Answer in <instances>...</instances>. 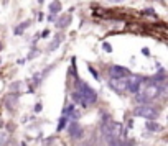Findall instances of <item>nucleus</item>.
Listing matches in <instances>:
<instances>
[{"instance_id": "obj_15", "label": "nucleus", "mask_w": 168, "mask_h": 146, "mask_svg": "<svg viewBox=\"0 0 168 146\" xmlns=\"http://www.w3.org/2000/svg\"><path fill=\"white\" fill-rule=\"evenodd\" d=\"M73 108H74V105H73V104H69V105H66L64 108H63V115H66V117H68L69 113L73 112Z\"/></svg>"}, {"instance_id": "obj_20", "label": "nucleus", "mask_w": 168, "mask_h": 146, "mask_svg": "<svg viewBox=\"0 0 168 146\" xmlns=\"http://www.w3.org/2000/svg\"><path fill=\"white\" fill-rule=\"evenodd\" d=\"M21 86V82H13V84H12V86H10V90H12V92H17V90H18V87Z\"/></svg>"}, {"instance_id": "obj_12", "label": "nucleus", "mask_w": 168, "mask_h": 146, "mask_svg": "<svg viewBox=\"0 0 168 146\" xmlns=\"http://www.w3.org/2000/svg\"><path fill=\"white\" fill-rule=\"evenodd\" d=\"M28 27H30V21H28V20H27V21H23L20 27H17V28H15V35H21V33H23V31H25V30H27Z\"/></svg>"}, {"instance_id": "obj_13", "label": "nucleus", "mask_w": 168, "mask_h": 146, "mask_svg": "<svg viewBox=\"0 0 168 146\" xmlns=\"http://www.w3.org/2000/svg\"><path fill=\"white\" fill-rule=\"evenodd\" d=\"M66 125H68V117L66 115H63L61 117V120H60V123H58V131H63V128H66Z\"/></svg>"}, {"instance_id": "obj_25", "label": "nucleus", "mask_w": 168, "mask_h": 146, "mask_svg": "<svg viewBox=\"0 0 168 146\" xmlns=\"http://www.w3.org/2000/svg\"><path fill=\"white\" fill-rule=\"evenodd\" d=\"M109 2H114V3H122L124 0H109Z\"/></svg>"}, {"instance_id": "obj_17", "label": "nucleus", "mask_w": 168, "mask_h": 146, "mask_svg": "<svg viewBox=\"0 0 168 146\" xmlns=\"http://www.w3.org/2000/svg\"><path fill=\"white\" fill-rule=\"evenodd\" d=\"M88 69H89V72H91L92 76H94V79H96V80H99V72L96 71L94 67H92V66H88Z\"/></svg>"}, {"instance_id": "obj_8", "label": "nucleus", "mask_w": 168, "mask_h": 146, "mask_svg": "<svg viewBox=\"0 0 168 146\" xmlns=\"http://www.w3.org/2000/svg\"><path fill=\"white\" fill-rule=\"evenodd\" d=\"M17 97H18L17 94H12V95H8L7 99H5V102H7V104H5V105H7V108L13 110V108H15V100H17Z\"/></svg>"}, {"instance_id": "obj_26", "label": "nucleus", "mask_w": 168, "mask_h": 146, "mask_svg": "<svg viewBox=\"0 0 168 146\" xmlns=\"http://www.w3.org/2000/svg\"><path fill=\"white\" fill-rule=\"evenodd\" d=\"M40 2H43V0H40Z\"/></svg>"}, {"instance_id": "obj_2", "label": "nucleus", "mask_w": 168, "mask_h": 146, "mask_svg": "<svg viewBox=\"0 0 168 146\" xmlns=\"http://www.w3.org/2000/svg\"><path fill=\"white\" fill-rule=\"evenodd\" d=\"M134 115L135 117H142V118H147V120H155L158 117V110L153 108V107H148V105H139L137 108L134 110Z\"/></svg>"}, {"instance_id": "obj_22", "label": "nucleus", "mask_w": 168, "mask_h": 146, "mask_svg": "<svg viewBox=\"0 0 168 146\" xmlns=\"http://www.w3.org/2000/svg\"><path fill=\"white\" fill-rule=\"evenodd\" d=\"M48 35H50V31H48V30H45V31L41 33V38H48Z\"/></svg>"}, {"instance_id": "obj_9", "label": "nucleus", "mask_w": 168, "mask_h": 146, "mask_svg": "<svg viewBox=\"0 0 168 146\" xmlns=\"http://www.w3.org/2000/svg\"><path fill=\"white\" fill-rule=\"evenodd\" d=\"M60 10H61L60 0H54V2H51V3H50V12H51V13H58Z\"/></svg>"}, {"instance_id": "obj_23", "label": "nucleus", "mask_w": 168, "mask_h": 146, "mask_svg": "<svg viewBox=\"0 0 168 146\" xmlns=\"http://www.w3.org/2000/svg\"><path fill=\"white\" fill-rule=\"evenodd\" d=\"M41 110V104H38V105H35V112H40Z\"/></svg>"}, {"instance_id": "obj_24", "label": "nucleus", "mask_w": 168, "mask_h": 146, "mask_svg": "<svg viewBox=\"0 0 168 146\" xmlns=\"http://www.w3.org/2000/svg\"><path fill=\"white\" fill-rule=\"evenodd\" d=\"M142 53L145 54V56H148V54H150V53H148V48H143V49H142Z\"/></svg>"}, {"instance_id": "obj_11", "label": "nucleus", "mask_w": 168, "mask_h": 146, "mask_svg": "<svg viewBox=\"0 0 168 146\" xmlns=\"http://www.w3.org/2000/svg\"><path fill=\"white\" fill-rule=\"evenodd\" d=\"M147 128L150 130V131H160V130H161V126L158 125V123L152 121V120H148V121H147Z\"/></svg>"}, {"instance_id": "obj_14", "label": "nucleus", "mask_w": 168, "mask_h": 146, "mask_svg": "<svg viewBox=\"0 0 168 146\" xmlns=\"http://www.w3.org/2000/svg\"><path fill=\"white\" fill-rule=\"evenodd\" d=\"M71 99H73L76 104H81V95H79V92H78V90H74V92L71 94Z\"/></svg>"}, {"instance_id": "obj_1", "label": "nucleus", "mask_w": 168, "mask_h": 146, "mask_svg": "<svg viewBox=\"0 0 168 146\" xmlns=\"http://www.w3.org/2000/svg\"><path fill=\"white\" fill-rule=\"evenodd\" d=\"M76 90H78L79 95H81V104H82V105H91V104H94L96 100H97L96 90L91 86H88L86 82H82V80H78Z\"/></svg>"}, {"instance_id": "obj_3", "label": "nucleus", "mask_w": 168, "mask_h": 146, "mask_svg": "<svg viewBox=\"0 0 168 146\" xmlns=\"http://www.w3.org/2000/svg\"><path fill=\"white\" fill-rule=\"evenodd\" d=\"M143 77L142 76H132V74H129L127 76V87H125V90H129L130 94H137L140 90L142 87V82H143Z\"/></svg>"}, {"instance_id": "obj_6", "label": "nucleus", "mask_w": 168, "mask_h": 146, "mask_svg": "<svg viewBox=\"0 0 168 146\" xmlns=\"http://www.w3.org/2000/svg\"><path fill=\"white\" fill-rule=\"evenodd\" d=\"M69 135H71L73 138H81V136H82V128H81L78 123H71V125H69Z\"/></svg>"}, {"instance_id": "obj_21", "label": "nucleus", "mask_w": 168, "mask_h": 146, "mask_svg": "<svg viewBox=\"0 0 168 146\" xmlns=\"http://www.w3.org/2000/svg\"><path fill=\"white\" fill-rule=\"evenodd\" d=\"M102 48H104L106 53H110V51H112V46H110L109 43H102Z\"/></svg>"}, {"instance_id": "obj_4", "label": "nucleus", "mask_w": 168, "mask_h": 146, "mask_svg": "<svg viewBox=\"0 0 168 146\" xmlns=\"http://www.w3.org/2000/svg\"><path fill=\"white\" fill-rule=\"evenodd\" d=\"M129 69L122 66H110L109 67V76H110V79H119V77H125L129 76Z\"/></svg>"}, {"instance_id": "obj_18", "label": "nucleus", "mask_w": 168, "mask_h": 146, "mask_svg": "<svg viewBox=\"0 0 168 146\" xmlns=\"http://www.w3.org/2000/svg\"><path fill=\"white\" fill-rule=\"evenodd\" d=\"M68 117H71V118H73V120H78V118H79V117H81V113L78 112V110H74V108H73V112L69 113Z\"/></svg>"}, {"instance_id": "obj_16", "label": "nucleus", "mask_w": 168, "mask_h": 146, "mask_svg": "<svg viewBox=\"0 0 168 146\" xmlns=\"http://www.w3.org/2000/svg\"><path fill=\"white\" fill-rule=\"evenodd\" d=\"M107 146H122V143L119 141V138H110Z\"/></svg>"}, {"instance_id": "obj_5", "label": "nucleus", "mask_w": 168, "mask_h": 146, "mask_svg": "<svg viewBox=\"0 0 168 146\" xmlns=\"http://www.w3.org/2000/svg\"><path fill=\"white\" fill-rule=\"evenodd\" d=\"M109 86H110V89H114L117 92H124L125 87H127V76L125 77H119V79H110Z\"/></svg>"}, {"instance_id": "obj_7", "label": "nucleus", "mask_w": 168, "mask_h": 146, "mask_svg": "<svg viewBox=\"0 0 168 146\" xmlns=\"http://www.w3.org/2000/svg\"><path fill=\"white\" fill-rule=\"evenodd\" d=\"M69 21H71V15L68 13L64 15V17H61L60 20H58V23H56V28H64L69 25Z\"/></svg>"}, {"instance_id": "obj_19", "label": "nucleus", "mask_w": 168, "mask_h": 146, "mask_svg": "<svg viewBox=\"0 0 168 146\" xmlns=\"http://www.w3.org/2000/svg\"><path fill=\"white\" fill-rule=\"evenodd\" d=\"M142 13H143V15H150V17H157V13H155L153 8H147V10H143Z\"/></svg>"}, {"instance_id": "obj_10", "label": "nucleus", "mask_w": 168, "mask_h": 146, "mask_svg": "<svg viewBox=\"0 0 168 146\" xmlns=\"http://www.w3.org/2000/svg\"><path fill=\"white\" fill-rule=\"evenodd\" d=\"M60 43H61V36L58 35V36H54V40L51 41V43H50V46H48V49H50V51H54L56 48L60 46Z\"/></svg>"}]
</instances>
